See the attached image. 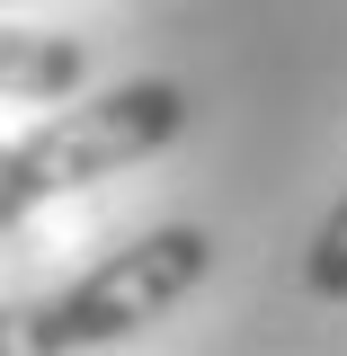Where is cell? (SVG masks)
I'll use <instances>...</instances> for the list:
<instances>
[{"label": "cell", "instance_id": "cell-1", "mask_svg": "<svg viewBox=\"0 0 347 356\" xmlns=\"http://www.w3.org/2000/svg\"><path fill=\"white\" fill-rule=\"evenodd\" d=\"M214 267V241L196 222H161L125 250L89 259L81 276H63L54 294H27V303H0V356H98L152 330L170 303H187Z\"/></svg>", "mask_w": 347, "mask_h": 356}, {"label": "cell", "instance_id": "cell-2", "mask_svg": "<svg viewBox=\"0 0 347 356\" xmlns=\"http://www.w3.org/2000/svg\"><path fill=\"white\" fill-rule=\"evenodd\" d=\"M178 134H187V89L178 81H116L98 98L54 107L36 134L0 143V232H18L45 205H63V196H81L98 178L134 170L152 152H170Z\"/></svg>", "mask_w": 347, "mask_h": 356}, {"label": "cell", "instance_id": "cell-3", "mask_svg": "<svg viewBox=\"0 0 347 356\" xmlns=\"http://www.w3.org/2000/svg\"><path fill=\"white\" fill-rule=\"evenodd\" d=\"M81 81H89V44L81 36L0 18V98H18V107H72Z\"/></svg>", "mask_w": 347, "mask_h": 356}, {"label": "cell", "instance_id": "cell-4", "mask_svg": "<svg viewBox=\"0 0 347 356\" xmlns=\"http://www.w3.org/2000/svg\"><path fill=\"white\" fill-rule=\"evenodd\" d=\"M303 285L321 303H347V187H339V205L312 222V241H303Z\"/></svg>", "mask_w": 347, "mask_h": 356}, {"label": "cell", "instance_id": "cell-5", "mask_svg": "<svg viewBox=\"0 0 347 356\" xmlns=\"http://www.w3.org/2000/svg\"><path fill=\"white\" fill-rule=\"evenodd\" d=\"M0 9H18V0H0Z\"/></svg>", "mask_w": 347, "mask_h": 356}]
</instances>
